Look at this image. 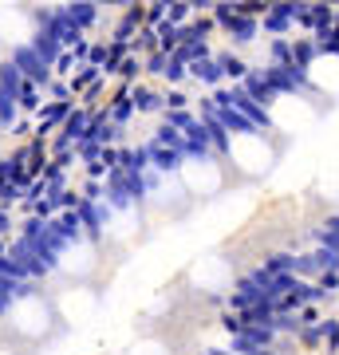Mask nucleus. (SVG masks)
Returning <instances> with one entry per match:
<instances>
[{"mask_svg":"<svg viewBox=\"0 0 339 355\" xmlns=\"http://www.w3.org/2000/svg\"><path fill=\"white\" fill-rule=\"evenodd\" d=\"M60 312L67 320H71V324H76V320H87L91 312H95V296H91V292H83V288H71V292H63V300H60Z\"/></svg>","mask_w":339,"mask_h":355,"instance_id":"nucleus-5","label":"nucleus"},{"mask_svg":"<svg viewBox=\"0 0 339 355\" xmlns=\"http://www.w3.org/2000/svg\"><path fill=\"white\" fill-rule=\"evenodd\" d=\"M91 265H95V257H91V245H83V241L67 245L63 257H60V268H63V272H76V277L91 272Z\"/></svg>","mask_w":339,"mask_h":355,"instance_id":"nucleus-6","label":"nucleus"},{"mask_svg":"<svg viewBox=\"0 0 339 355\" xmlns=\"http://www.w3.org/2000/svg\"><path fill=\"white\" fill-rule=\"evenodd\" d=\"M177 182H182L189 193H214V190H221V170H217V162H209V158H186Z\"/></svg>","mask_w":339,"mask_h":355,"instance_id":"nucleus-2","label":"nucleus"},{"mask_svg":"<svg viewBox=\"0 0 339 355\" xmlns=\"http://www.w3.org/2000/svg\"><path fill=\"white\" fill-rule=\"evenodd\" d=\"M130 355H170L162 347V343H154V340H142V343H134V347H130Z\"/></svg>","mask_w":339,"mask_h":355,"instance_id":"nucleus-9","label":"nucleus"},{"mask_svg":"<svg viewBox=\"0 0 339 355\" xmlns=\"http://www.w3.org/2000/svg\"><path fill=\"white\" fill-rule=\"evenodd\" d=\"M48 324H51V312L40 296H24V300L12 304V328L16 331H24V336H44Z\"/></svg>","mask_w":339,"mask_h":355,"instance_id":"nucleus-3","label":"nucleus"},{"mask_svg":"<svg viewBox=\"0 0 339 355\" xmlns=\"http://www.w3.org/2000/svg\"><path fill=\"white\" fill-rule=\"evenodd\" d=\"M233 277V268H229L225 257H201L198 265H193V284H201L205 292H221Z\"/></svg>","mask_w":339,"mask_h":355,"instance_id":"nucleus-4","label":"nucleus"},{"mask_svg":"<svg viewBox=\"0 0 339 355\" xmlns=\"http://www.w3.org/2000/svg\"><path fill=\"white\" fill-rule=\"evenodd\" d=\"M312 79H315V87L339 91V55H320L312 64Z\"/></svg>","mask_w":339,"mask_h":355,"instance_id":"nucleus-7","label":"nucleus"},{"mask_svg":"<svg viewBox=\"0 0 339 355\" xmlns=\"http://www.w3.org/2000/svg\"><path fill=\"white\" fill-rule=\"evenodd\" d=\"M0 32H24V16L20 12H0Z\"/></svg>","mask_w":339,"mask_h":355,"instance_id":"nucleus-8","label":"nucleus"},{"mask_svg":"<svg viewBox=\"0 0 339 355\" xmlns=\"http://www.w3.org/2000/svg\"><path fill=\"white\" fill-rule=\"evenodd\" d=\"M229 154H233V162L241 170H249V174H261L272 166V150H268V142L261 135H252V130H237L233 139H229Z\"/></svg>","mask_w":339,"mask_h":355,"instance_id":"nucleus-1","label":"nucleus"}]
</instances>
